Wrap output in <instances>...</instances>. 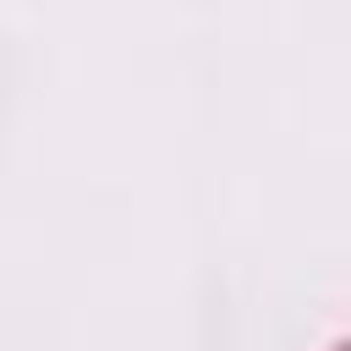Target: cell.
Here are the masks:
<instances>
[]
</instances>
